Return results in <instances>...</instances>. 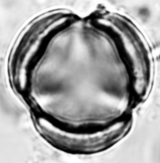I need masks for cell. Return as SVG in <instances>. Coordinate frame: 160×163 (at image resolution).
<instances>
[{"label":"cell","mask_w":160,"mask_h":163,"mask_svg":"<svg viewBox=\"0 0 160 163\" xmlns=\"http://www.w3.org/2000/svg\"><path fill=\"white\" fill-rule=\"evenodd\" d=\"M75 56L70 68L55 70L51 75L52 88L56 94L71 96L75 107L85 109L89 106L92 97L110 93L114 74L109 71L92 68L85 51L76 52Z\"/></svg>","instance_id":"6da1fadb"}]
</instances>
